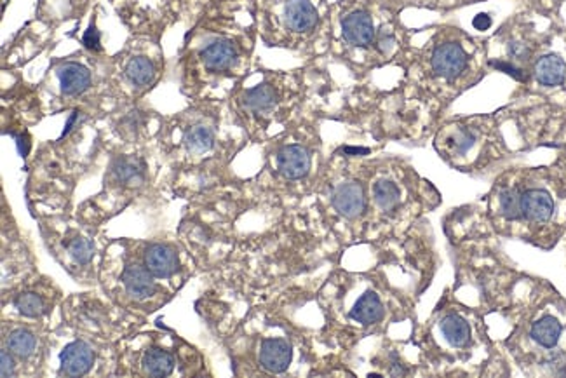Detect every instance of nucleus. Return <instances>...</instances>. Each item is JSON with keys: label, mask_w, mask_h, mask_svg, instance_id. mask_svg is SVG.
Instances as JSON below:
<instances>
[{"label": "nucleus", "mask_w": 566, "mask_h": 378, "mask_svg": "<svg viewBox=\"0 0 566 378\" xmlns=\"http://www.w3.org/2000/svg\"><path fill=\"white\" fill-rule=\"evenodd\" d=\"M35 345H37V338L31 331L24 330V328H17V330L10 331L9 338H7L9 351L21 359L30 358L35 351Z\"/></svg>", "instance_id": "obj_22"}, {"label": "nucleus", "mask_w": 566, "mask_h": 378, "mask_svg": "<svg viewBox=\"0 0 566 378\" xmlns=\"http://www.w3.org/2000/svg\"><path fill=\"white\" fill-rule=\"evenodd\" d=\"M394 44H396V38H394L392 31L385 30V28L380 30L378 38H376V48H378V51L383 52V55H389V52L394 49Z\"/></svg>", "instance_id": "obj_31"}, {"label": "nucleus", "mask_w": 566, "mask_h": 378, "mask_svg": "<svg viewBox=\"0 0 566 378\" xmlns=\"http://www.w3.org/2000/svg\"><path fill=\"white\" fill-rule=\"evenodd\" d=\"M547 363H549L551 368H554L556 375H566V370H563L566 366V359L563 354H554Z\"/></svg>", "instance_id": "obj_34"}, {"label": "nucleus", "mask_w": 566, "mask_h": 378, "mask_svg": "<svg viewBox=\"0 0 566 378\" xmlns=\"http://www.w3.org/2000/svg\"><path fill=\"white\" fill-rule=\"evenodd\" d=\"M154 277V274L145 265L129 263V265L124 267L120 281H122L124 288H126L127 295L131 298H134V300H145V298H150L157 291V284H155Z\"/></svg>", "instance_id": "obj_4"}, {"label": "nucleus", "mask_w": 566, "mask_h": 378, "mask_svg": "<svg viewBox=\"0 0 566 378\" xmlns=\"http://www.w3.org/2000/svg\"><path fill=\"white\" fill-rule=\"evenodd\" d=\"M141 365H143L145 373H148V375L167 377L171 375L174 368V358L169 352L162 351V349L152 347L143 354Z\"/></svg>", "instance_id": "obj_18"}, {"label": "nucleus", "mask_w": 566, "mask_h": 378, "mask_svg": "<svg viewBox=\"0 0 566 378\" xmlns=\"http://www.w3.org/2000/svg\"><path fill=\"white\" fill-rule=\"evenodd\" d=\"M288 28L298 34L311 31L318 24L319 14L311 0H290L284 7Z\"/></svg>", "instance_id": "obj_10"}, {"label": "nucleus", "mask_w": 566, "mask_h": 378, "mask_svg": "<svg viewBox=\"0 0 566 378\" xmlns=\"http://www.w3.org/2000/svg\"><path fill=\"white\" fill-rule=\"evenodd\" d=\"M0 359H2V365H0V368H2V377L3 378L13 377L14 375V359L10 358V354H7V351H2L0 352Z\"/></svg>", "instance_id": "obj_33"}, {"label": "nucleus", "mask_w": 566, "mask_h": 378, "mask_svg": "<svg viewBox=\"0 0 566 378\" xmlns=\"http://www.w3.org/2000/svg\"><path fill=\"white\" fill-rule=\"evenodd\" d=\"M14 307L17 309V312L24 317H30V319H35V317H41L42 314H45V303L42 300L41 295L31 293V291H24V293H20L16 298H14Z\"/></svg>", "instance_id": "obj_24"}, {"label": "nucleus", "mask_w": 566, "mask_h": 378, "mask_svg": "<svg viewBox=\"0 0 566 378\" xmlns=\"http://www.w3.org/2000/svg\"><path fill=\"white\" fill-rule=\"evenodd\" d=\"M383 314H385V309H383L382 300H380V297L375 291L369 290L355 302L348 316H351V319L365 324V326H369V324L380 323L383 319Z\"/></svg>", "instance_id": "obj_15"}, {"label": "nucleus", "mask_w": 566, "mask_h": 378, "mask_svg": "<svg viewBox=\"0 0 566 378\" xmlns=\"http://www.w3.org/2000/svg\"><path fill=\"white\" fill-rule=\"evenodd\" d=\"M112 174L126 187H140L145 181V162L134 155L119 157L112 164Z\"/></svg>", "instance_id": "obj_14"}, {"label": "nucleus", "mask_w": 566, "mask_h": 378, "mask_svg": "<svg viewBox=\"0 0 566 378\" xmlns=\"http://www.w3.org/2000/svg\"><path fill=\"white\" fill-rule=\"evenodd\" d=\"M498 202H500V211L504 218L518 220L521 215V194L518 188H504L498 194Z\"/></svg>", "instance_id": "obj_25"}, {"label": "nucleus", "mask_w": 566, "mask_h": 378, "mask_svg": "<svg viewBox=\"0 0 566 378\" xmlns=\"http://www.w3.org/2000/svg\"><path fill=\"white\" fill-rule=\"evenodd\" d=\"M561 331H563V328H561L560 321L553 316H546L537 321V323H533L530 335H532V338L537 344L546 349H551L558 344Z\"/></svg>", "instance_id": "obj_17"}, {"label": "nucleus", "mask_w": 566, "mask_h": 378, "mask_svg": "<svg viewBox=\"0 0 566 378\" xmlns=\"http://www.w3.org/2000/svg\"><path fill=\"white\" fill-rule=\"evenodd\" d=\"M293 359V349L284 338H267L260 347V365L270 373L286 372Z\"/></svg>", "instance_id": "obj_6"}, {"label": "nucleus", "mask_w": 566, "mask_h": 378, "mask_svg": "<svg viewBox=\"0 0 566 378\" xmlns=\"http://www.w3.org/2000/svg\"><path fill=\"white\" fill-rule=\"evenodd\" d=\"M243 102L253 112H267L277 103V92L270 84H260L244 92Z\"/></svg>", "instance_id": "obj_19"}, {"label": "nucleus", "mask_w": 566, "mask_h": 378, "mask_svg": "<svg viewBox=\"0 0 566 378\" xmlns=\"http://www.w3.org/2000/svg\"><path fill=\"white\" fill-rule=\"evenodd\" d=\"M14 138H16L17 152H20V155L24 159V157L28 155V152H30V141H28L27 134H16Z\"/></svg>", "instance_id": "obj_35"}, {"label": "nucleus", "mask_w": 566, "mask_h": 378, "mask_svg": "<svg viewBox=\"0 0 566 378\" xmlns=\"http://www.w3.org/2000/svg\"><path fill=\"white\" fill-rule=\"evenodd\" d=\"M277 167L286 180H300L311 169V153L302 145H286L277 153Z\"/></svg>", "instance_id": "obj_7"}, {"label": "nucleus", "mask_w": 566, "mask_h": 378, "mask_svg": "<svg viewBox=\"0 0 566 378\" xmlns=\"http://www.w3.org/2000/svg\"><path fill=\"white\" fill-rule=\"evenodd\" d=\"M185 147L190 153H204L211 150L215 145V134L209 130L208 126H192L190 130L185 133Z\"/></svg>", "instance_id": "obj_21"}, {"label": "nucleus", "mask_w": 566, "mask_h": 378, "mask_svg": "<svg viewBox=\"0 0 566 378\" xmlns=\"http://www.w3.org/2000/svg\"><path fill=\"white\" fill-rule=\"evenodd\" d=\"M533 72H535L539 84L546 85V88H556L565 82L566 63L561 56L546 55L537 59Z\"/></svg>", "instance_id": "obj_13"}, {"label": "nucleus", "mask_w": 566, "mask_h": 378, "mask_svg": "<svg viewBox=\"0 0 566 378\" xmlns=\"http://www.w3.org/2000/svg\"><path fill=\"white\" fill-rule=\"evenodd\" d=\"M126 77L129 78L131 84L138 85V88H145V85L152 84L155 78V66L145 56H136L131 59L126 66Z\"/></svg>", "instance_id": "obj_20"}, {"label": "nucleus", "mask_w": 566, "mask_h": 378, "mask_svg": "<svg viewBox=\"0 0 566 378\" xmlns=\"http://www.w3.org/2000/svg\"><path fill=\"white\" fill-rule=\"evenodd\" d=\"M472 24H474L476 30L485 31V30H488V28L491 27V18L488 16V14L481 13V14H478V16H476L474 20H472Z\"/></svg>", "instance_id": "obj_36"}, {"label": "nucleus", "mask_w": 566, "mask_h": 378, "mask_svg": "<svg viewBox=\"0 0 566 378\" xmlns=\"http://www.w3.org/2000/svg\"><path fill=\"white\" fill-rule=\"evenodd\" d=\"M392 359H394V363H392V365H390V375H394V377L404 375L406 370L403 368V365H401V363L397 361V356H396V354H392Z\"/></svg>", "instance_id": "obj_39"}, {"label": "nucleus", "mask_w": 566, "mask_h": 378, "mask_svg": "<svg viewBox=\"0 0 566 378\" xmlns=\"http://www.w3.org/2000/svg\"><path fill=\"white\" fill-rule=\"evenodd\" d=\"M467 66V55L464 48L457 42H448V44L436 48L432 55V70L436 76L444 78H455L460 76Z\"/></svg>", "instance_id": "obj_2"}, {"label": "nucleus", "mask_w": 566, "mask_h": 378, "mask_svg": "<svg viewBox=\"0 0 566 378\" xmlns=\"http://www.w3.org/2000/svg\"><path fill=\"white\" fill-rule=\"evenodd\" d=\"M453 141H455V147H457V152L465 153L469 148L474 147L476 136L469 130H460L457 133V136L453 138Z\"/></svg>", "instance_id": "obj_30"}, {"label": "nucleus", "mask_w": 566, "mask_h": 378, "mask_svg": "<svg viewBox=\"0 0 566 378\" xmlns=\"http://www.w3.org/2000/svg\"><path fill=\"white\" fill-rule=\"evenodd\" d=\"M143 260L145 267L155 277L167 279V277H171L178 270V253L169 244H162V242L148 244L147 249H145Z\"/></svg>", "instance_id": "obj_8"}, {"label": "nucleus", "mask_w": 566, "mask_h": 378, "mask_svg": "<svg viewBox=\"0 0 566 378\" xmlns=\"http://www.w3.org/2000/svg\"><path fill=\"white\" fill-rule=\"evenodd\" d=\"M341 34L351 46L368 48L375 41L373 20L366 10H354L341 20Z\"/></svg>", "instance_id": "obj_3"}, {"label": "nucleus", "mask_w": 566, "mask_h": 378, "mask_svg": "<svg viewBox=\"0 0 566 378\" xmlns=\"http://www.w3.org/2000/svg\"><path fill=\"white\" fill-rule=\"evenodd\" d=\"M554 213V201L542 188H532L521 194V215L530 222L542 223L551 220Z\"/></svg>", "instance_id": "obj_9"}, {"label": "nucleus", "mask_w": 566, "mask_h": 378, "mask_svg": "<svg viewBox=\"0 0 566 378\" xmlns=\"http://www.w3.org/2000/svg\"><path fill=\"white\" fill-rule=\"evenodd\" d=\"M373 199H375L376 206L383 211H392L397 204H399L401 192L397 185L390 180H380L376 181L373 187Z\"/></svg>", "instance_id": "obj_23"}, {"label": "nucleus", "mask_w": 566, "mask_h": 378, "mask_svg": "<svg viewBox=\"0 0 566 378\" xmlns=\"http://www.w3.org/2000/svg\"><path fill=\"white\" fill-rule=\"evenodd\" d=\"M333 208L345 218H358L366 209L365 188L359 181H345L333 192Z\"/></svg>", "instance_id": "obj_1"}, {"label": "nucleus", "mask_w": 566, "mask_h": 378, "mask_svg": "<svg viewBox=\"0 0 566 378\" xmlns=\"http://www.w3.org/2000/svg\"><path fill=\"white\" fill-rule=\"evenodd\" d=\"M82 44H84L89 51H99V49H101V35H99L94 23H91V27L84 31Z\"/></svg>", "instance_id": "obj_29"}, {"label": "nucleus", "mask_w": 566, "mask_h": 378, "mask_svg": "<svg viewBox=\"0 0 566 378\" xmlns=\"http://www.w3.org/2000/svg\"><path fill=\"white\" fill-rule=\"evenodd\" d=\"M341 153H345L347 157H361V155H368L369 148L365 147H341Z\"/></svg>", "instance_id": "obj_37"}, {"label": "nucleus", "mask_w": 566, "mask_h": 378, "mask_svg": "<svg viewBox=\"0 0 566 378\" xmlns=\"http://www.w3.org/2000/svg\"><path fill=\"white\" fill-rule=\"evenodd\" d=\"M141 113L143 112L133 110V112H129L126 117H124L122 122H120V126H122V133L136 134V131L140 130V126L143 124V120H145V117L141 115Z\"/></svg>", "instance_id": "obj_28"}, {"label": "nucleus", "mask_w": 566, "mask_h": 378, "mask_svg": "<svg viewBox=\"0 0 566 378\" xmlns=\"http://www.w3.org/2000/svg\"><path fill=\"white\" fill-rule=\"evenodd\" d=\"M56 76L59 78L62 92L66 96L82 94L91 85V72L76 62L63 63L56 69Z\"/></svg>", "instance_id": "obj_12"}, {"label": "nucleus", "mask_w": 566, "mask_h": 378, "mask_svg": "<svg viewBox=\"0 0 566 378\" xmlns=\"http://www.w3.org/2000/svg\"><path fill=\"white\" fill-rule=\"evenodd\" d=\"M201 58L208 70H211V72H223V70H229L236 63L237 48L234 46L232 41L222 38V41L211 42L208 48L202 49Z\"/></svg>", "instance_id": "obj_11"}, {"label": "nucleus", "mask_w": 566, "mask_h": 378, "mask_svg": "<svg viewBox=\"0 0 566 378\" xmlns=\"http://www.w3.org/2000/svg\"><path fill=\"white\" fill-rule=\"evenodd\" d=\"M490 66H493V69H497L498 72L507 74L509 77L516 78V80H519V82H526V80H528V77H526V74L523 72L521 69H518V66H516V65H512L511 62H504V59H491Z\"/></svg>", "instance_id": "obj_27"}, {"label": "nucleus", "mask_w": 566, "mask_h": 378, "mask_svg": "<svg viewBox=\"0 0 566 378\" xmlns=\"http://www.w3.org/2000/svg\"><path fill=\"white\" fill-rule=\"evenodd\" d=\"M441 331L448 344L453 347H465L471 340V326L467 321L458 314H448L441 321Z\"/></svg>", "instance_id": "obj_16"}, {"label": "nucleus", "mask_w": 566, "mask_h": 378, "mask_svg": "<svg viewBox=\"0 0 566 378\" xmlns=\"http://www.w3.org/2000/svg\"><path fill=\"white\" fill-rule=\"evenodd\" d=\"M62 363V373L66 377H82L91 370L94 363V351L89 344L82 340H76L66 345L59 354Z\"/></svg>", "instance_id": "obj_5"}, {"label": "nucleus", "mask_w": 566, "mask_h": 378, "mask_svg": "<svg viewBox=\"0 0 566 378\" xmlns=\"http://www.w3.org/2000/svg\"><path fill=\"white\" fill-rule=\"evenodd\" d=\"M66 251L77 263L84 265V263L91 262L92 255H94V244L82 235H76L66 242Z\"/></svg>", "instance_id": "obj_26"}, {"label": "nucleus", "mask_w": 566, "mask_h": 378, "mask_svg": "<svg viewBox=\"0 0 566 378\" xmlns=\"http://www.w3.org/2000/svg\"><path fill=\"white\" fill-rule=\"evenodd\" d=\"M82 115V112H79V110H73L72 112V115L69 117V120H66V126H65V130H63V134H62V138H65L66 134H70V131L73 130V126H76L77 124V120H79V117Z\"/></svg>", "instance_id": "obj_38"}, {"label": "nucleus", "mask_w": 566, "mask_h": 378, "mask_svg": "<svg viewBox=\"0 0 566 378\" xmlns=\"http://www.w3.org/2000/svg\"><path fill=\"white\" fill-rule=\"evenodd\" d=\"M507 51L509 56H512L514 59H519V62H526L530 58V55H532V49L526 44H523V42H511Z\"/></svg>", "instance_id": "obj_32"}]
</instances>
